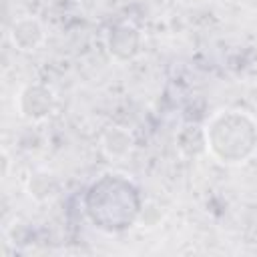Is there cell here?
<instances>
[{"instance_id": "6da1fadb", "label": "cell", "mask_w": 257, "mask_h": 257, "mask_svg": "<svg viewBox=\"0 0 257 257\" xmlns=\"http://www.w3.org/2000/svg\"><path fill=\"white\" fill-rule=\"evenodd\" d=\"M247 118H249L247 114L227 110V112H219L207 124V139L209 137H227V141H231L227 155H225V161H223L225 165L245 163V159H249L255 151V145H257V126L255 124L235 137V133L245 124Z\"/></svg>"}, {"instance_id": "3957f363", "label": "cell", "mask_w": 257, "mask_h": 257, "mask_svg": "<svg viewBox=\"0 0 257 257\" xmlns=\"http://www.w3.org/2000/svg\"><path fill=\"white\" fill-rule=\"evenodd\" d=\"M42 26L34 18H22L12 28V42L20 50H34L42 42Z\"/></svg>"}, {"instance_id": "7a4b0ae2", "label": "cell", "mask_w": 257, "mask_h": 257, "mask_svg": "<svg viewBox=\"0 0 257 257\" xmlns=\"http://www.w3.org/2000/svg\"><path fill=\"white\" fill-rule=\"evenodd\" d=\"M34 98H30L28 90L20 92V114L28 120H40L52 110V92L42 86H30Z\"/></svg>"}]
</instances>
